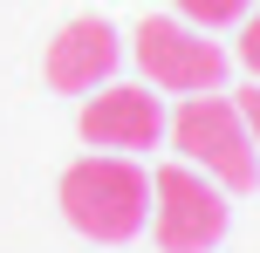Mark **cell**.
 I'll return each mask as SVG.
<instances>
[{"mask_svg": "<svg viewBox=\"0 0 260 253\" xmlns=\"http://www.w3.org/2000/svg\"><path fill=\"white\" fill-rule=\"evenodd\" d=\"M62 219L82 240L117 246L130 233H144V219H151V178L130 158H82L62 171Z\"/></svg>", "mask_w": 260, "mask_h": 253, "instance_id": "6da1fadb", "label": "cell"}, {"mask_svg": "<svg viewBox=\"0 0 260 253\" xmlns=\"http://www.w3.org/2000/svg\"><path fill=\"white\" fill-rule=\"evenodd\" d=\"M171 144L185 151V164H199V171L212 178V185L226 192H247L260 178V151L247 137V117H240L233 96H185L178 117H171Z\"/></svg>", "mask_w": 260, "mask_h": 253, "instance_id": "7a4b0ae2", "label": "cell"}, {"mask_svg": "<svg viewBox=\"0 0 260 253\" xmlns=\"http://www.w3.org/2000/svg\"><path fill=\"white\" fill-rule=\"evenodd\" d=\"M151 212H157V246L165 253H206L226 240V192L199 164H165L151 178Z\"/></svg>", "mask_w": 260, "mask_h": 253, "instance_id": "3957f363", "label": "cell"}, {"mask_svg": "<svg viewBox=\"0 0 260 253\" xmlns=\"http://www.w3.org/2000/svg\"><path fill=\"white\" fill-rule=\"evenodd\" d=\"M130 48H137L144 76L157 89H178V96H206L226 76V48L206 41V27H192V21H144L130 34Z\"/></svg>", "mask_w": 260, "mask_h": 253, "instance_id": "277c9868", "label": "cell"}, {"mask_svg": "<svg viewBox=\"0 0 260 253\" xmlns=\"http://www.w3.org/2000/svg\"><path fill=\"white\" fill-rule=\"evenodd\" d=\"M117 27L103 21V14H82V21H69L62 34L48 41V55H41V76H48V89H62V96H82V89H96V82L117 68Z\"/></svg>", "mask_w": 260, "mask_h": 253, "instance_id": "5b68a950", "label": "cell"}, {"mask_svg": "<svg viewBox=\"0 0 260 253\" xmlns=\"http://www.w3.org/2000/svg\"><path fill=\"white\" fill-rule=\"evenodd\" d=\"M82 137L96 151H151L165 137V110L151 89H103L82 103Z\"/></svg>", "mask_w": 260, "mask_h": 253, "instance_id": "8992f818", "label": "cell"}, {"mask_svg": "<svg viewBox=\"0 0 260 253\" xmlns=\"http://www.w3.org/2000/svg\"><path fill=\"white\" fill-rule=\"evenodd\" d=\"M253 0H178V21L192 27H226V21H247Z\"/></svg>", "mask_w": 260, "mask_h": 253, "instance_id": "52a82bcc", "label": "cell"}, {"mask_svg": "<svg viewBox=\"0 0 260 253\" xmlns=\"http://www.w3.org/2000/svg\"><path fill=\"white\" fill-rule=\"evenodd\" d=\"M240 62L260 76V7H247V27H240Z\"/></svg>", "mask_w": 260, "mask_h": 253, "instance_id": "ba28073f", "label": "cell"}, {"mask_svg": "<svg viewBox=\"0 0 260 253\" xmlns=\"http://www.w3.org/2000/svg\"><path fill=\"white\" fill-rule=\"evenodd\" d=\"M240 117H247V137H253V151H260V82L240 89Z\"/></svg>", "mask_w": 260, "mask_h": 253, "instance_id": "9c48e42d", "label": "cell"}]
</instances>
